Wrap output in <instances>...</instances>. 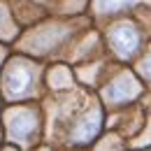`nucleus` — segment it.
I'll list each match as a JSON object with an SVG mask.
<instances>
[{"label":"nucleus","mask_w":151,"mask_h":151,"mask_svg":"<svg viewBox=\"0 0 151 151\" xmlns=\"http://www.w3.org/2000/svg\"><path fill=\"white\" fill-rule=\"evenodd\" d=\"M142 70H144V75L147 77H151V56L144 60V65H142Z\"/></svg>","instance_id":"nucleus-9"},{"label":"nucleus","mask_w":151,"mask_h":151,"mask_svg":"<svg viewBox=\"0 0 151 151\" xmlns=\"http://www.w3.org/2000/svg\"><path fill=\"white\" fill-rule=\"evenodd\" d=\"M112 44L114 49L121 54V56H130L132 51L137 49L139 44V37H137V30L128 26V23H121L112 30Z\"/></svg>","instance_id":"nucleus-3"},{"label":"nucleus","mask_w":151,"mask_h":151,"mask_svg":"<svg viewBox=\"0 0 151 151\" xmlns=\"http://www.w3.org/2000/svg\"><path fill=\"white\" fill-rule=\"evenodd\" d=\"M130 2L132 0H98V7L102 12H114V9H119L123 5H130Z\"/></svg>","instance_id":"nucleus-7"},{"label":"nucleus","mask_w":151,"mask_h":151,"mask_svg":"<svg viewBox=\"0 0 151 151\" xmlns=\"http://www.w3.org/2000/svg\"><path fill=\"white\" fill-rule=\"evenodd\" d=\"M30 81H33L30 68L26 63H21V60H14L7 68V72H5V91H7V95H12V98L14 95H23L28 91Z\"/></svg>","instance_id":"nucleus-1"},{"label":"nucleus","mask_w":151,"mask_h":151,"mask_svg":"<svg viewBox=\"0 0 151 151\" xmlns=\"http://www.w3.org/2000/svg\"><path fill=\"white\" fill-rule=\"evenodd\" d=\"M100 130V114L93 112L91 116H86V119H81V123L75 128V139L77 142H88L91 137H95Z\"/></svg>","instance_id":"nucleus-5"},{"label":"nucleus","mask_w":151,"mask_h":151,"mask_svg":"<svg viewBox=\"0 0 151 151\" xmlns=\"http://www.w3.org/2000/svg\"><path fill=\"white\" fill-rule=\"evenodd\" d=\"M7 151H14V149H7Z\"/></svg>","instance_id":"nucleus-10"},{"label":"nucleus","mask_w":151,"mask_h":151,"mask_svg":"<svg viewBox=\"0 0 151 151\" xmlns=\"http://www.w3.org/2000/svg\"><path fill=\"white\" fill-rule=\"evenodd\" d=\"M139 93V84L132 79L130 75H121L116 81L112 84V88L107 91L109 100H130Z\"/></svg>","instance_id":"nucleus-4"},{"label":"nucleus","mask_w":151,"mask_h":151,"mask_svg":"<svg viewBox=\"0 0 151 151\" xmlns=\"http://www.w3.org/2000/svg\"><path fill=\"white\" fill-rule=\"evenodd\" d=\"M49 81H51L54 86H68V84H70V72H68L65 68H56V70H51Z\"/></svg>","instance_id":"nucleus-6"},{"label":"nucleus","mask_w":151,"mask_h":151,"mask_svg":"<svg viewBox=\"0 0 151 151\" xmlns=\"http://www.w3.org/2000/svg\"><path fill=\"white\" fill-rule=\"evenodd\" d=\"M7 128H9V135L19 142H28V137L35 130V116L28 109H12L7 114Z\"/></svg>","instance_id":"nucleus-2"},{"label":"nucleus","mask_w":151,"mask_h":151,"mask_svg":"<svg viewBox=\"0 0 151 151\" xmlns=\"http://www.w3.org/2000/svg\"><path fill=\"white\" fill-rule=\"evenodd\" d=\"M9 19H7V12H5V7H0V35L2 37H7L9 35Z\"/></svg>","instance_id":"nucleus-8"}]
</instances>
